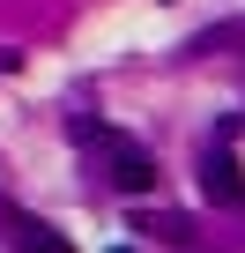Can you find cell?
<instances>
[{
	"instance_id": "7a4b0ae2",
	"label": "cell",
	"mask_w": 245,
	"mask_h": 253,
	"mask_svg": "<svg viewBox=\"0 0 245 253\" xmlns=\"http://www.w3.org/2000/svg\"><path fill=\"white\" fill-rule=\"evenodd\" d=\"M111 179H119V194H149V186H156V164H149L141 149L119 142V171H111Z\"/></svg>"
},
{
	"instance_id": "3957f363",
	"label": "cell",
	"mask_w": 245,
	"mask_h": 253,
	"mask_svg": "<svg viewBox=\"0 0 245 253\" xmlns=\"http://www.w3.org/2000/svg\"><path fill=\"white\" fill-rule=\"evenodd\" d=\"M23 253H74V246H67L52 223H23Z\"/></svg>"
},
{
	"instance_id": "277c9868",
	"label": "cell",
	"mask_w": 245,
	"mask_h": 253,
	"mask_svg": "<svg viewBox=\"0 0 245 253\" xmlns=\"http://www.w3.org/2000/svg\"><path fill=\"white\" fill-rule=\"evenodd\" d=\"M111 253H134V246H111Z\"/></svg>"
},
{
	"instance_id": "6da1fadb",
	"label": "cell",
	"mask_w": 245,
	"mask_h": 253,
	"mask_svg": "<svg viewBox=\"0 0 245 253\" xmlns=\"http://www.w3.org/2000/svg\"><path fill=\"white\" fill-rule=\"evenodd\" d=\"M201 194H208L215 209H245V171H238L230 149H208V157H201Z\"/></svg>"
}]
</instances>
